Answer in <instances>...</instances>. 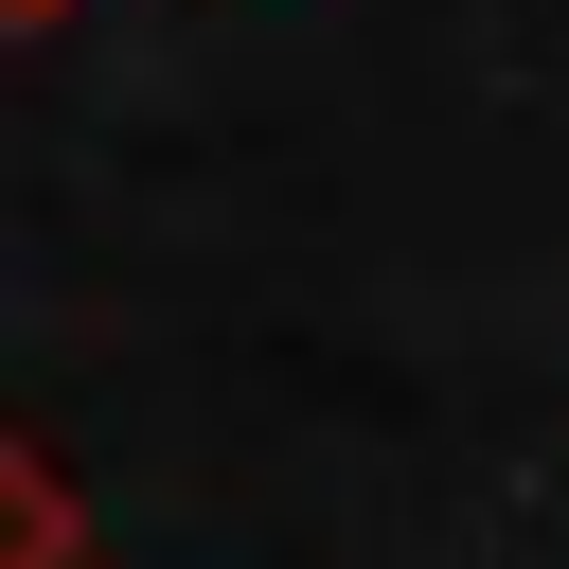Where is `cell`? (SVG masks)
I'll return each mask as SVG.
<instances>
[{"label": "cell", "mask_w": 569, "mask_h": 569, "mask_svg": "<svg viewBox=\"0 0 569 569\" xmlns=\"http://www.w3.org/2000/svg\"><path fill=\"white\" fill-rule=\"evenodd\" d=\"M0 569H89V498H71V462L18 445V427H0Z\"/></svg>", "instance_id": "cell-1"}, {"label": "cell", "mask_w": 569, "mask_h": 569, "mask_svg": "<svg viewBox=\"0 0 569 569\" xmlns=\"http://www.w3.org/2000/svg\"><path fill=\"white\" fill-rule=\"evenodd\" d=\"M36 18H71V0H0V36H36Z\"/></svg>", "instance_id": "cell-2"}]
</instances>
